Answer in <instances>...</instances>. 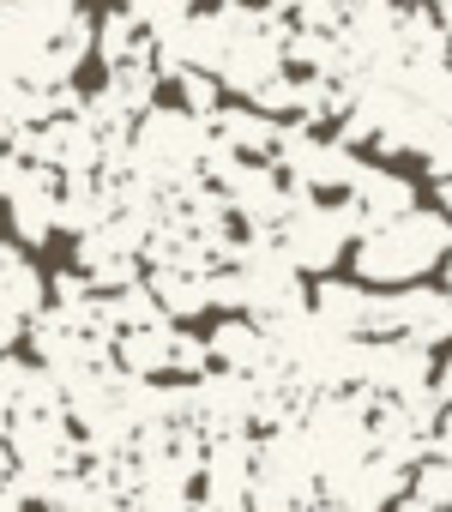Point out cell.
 I'll return each mask as SVG.
<instances>
[{
  "label": "cell",
  "mask_w": 452,
  "mask_h": 512,
  "mask_svg": "<svg viewBox=\"0 0 452 512\" xmlns=\"http://www.w3.org/2000/svg\"><path fill=\"white\" fill-rule=\"evenodd\" d=\"M115 362L133 380H199L211 368L205 338H193L181 320H151V326L121 332L115 338Z\"/></svg>",
  "instance_id": "52a82bcc"
},
{
  "label": "cell",
  "mask_w": 452,
  "mask_h": 512,
  "mask_svg": "<svg viewBox=\"0 0 452 512\" xmlns=\"http://www.w3.org/2000/svg\"><path fill=\"white\" fill-rule=\"evenodd\" d=\"M374 338H410V344H452V296L440 284H398L374 308Z\"/></svg>",
  "instance_id": "ba28073f"
},
{
  "label": "cell",
  "mask_w": 452,
  "mask_h": 512,
  "mask_svg": "<svg viewBox=\"0 0 452 512\" xmlns=\"http://www.w3.org/2000/svg\"><path fill=\"white\" fill-rule=\"evenodd\" d=\"M422 169H428L434 181H446V175H452V139H440V145H428V151H422Z\"/></svg>",
  "instance_id": "e0dca14e"
},
{
  "label": "cell",
  "mask_w": 452,
  "mask_h": 512,
  "mask_svg": "<svg viewBox=\"0 0 452 512\" xmlns=\"http://www.w3.org/2000/svg\"><path fill=\"white\" fill-rule=\"evenodd\" d=\"M272 241L284 247V260L302 278H332L350 260V241H356V217L338 193H296L290 211L278 217Z\"/></svg>",
  "instance_id": "3957f363"
},
{
  "label": "cell",
  "mask_w": 452,
  "mask_h": 512,
  "mask_svg": "<svg viewBox=\"0 0 452 512\" xmlns=\"http://www.w3.org/2000/svg\"><path fill=\"white\" fill-rule=\"evenodd\" d=\"M320 500V470L302 446V434L260 428L254 434V476H248V512H308Z\"/></svg>",
  "instance_id": "277c9868"
},
{
  "label": "cell",
  "mask_w": 452,
  "mask_h": 512,
  "mask_svg": "<svg viewBox=\"0 0 452 512\" xmlns=\"http://www.w3.org/2000/svg\"><path fill=\"white\" fill-rule=\"evenodd\" d=\"M290 428L302 434V446H308V458H314V470L326 482V476H338V470H350L356 458L374 452V398L362 386L308 392V404H302V416Z\"/></svg>",
  "instance_id": "7a4b0ae2"
},
{
  "label": "cell",
  "mask_w": 452,
  "mask_h": 512,
  "mask_svg": "<svg viewBox=\"0 0 452 512\" xmlns=\"http://www.w3.org/2000/svg\"><path fill=\"white\" fill-rule=\"evenodd\" d=\"M434 205H440V211L452 217V175H446V181H434Z\"/></svg>",
  "instance_id": "d6986e66"
},
{
  "label": "cell",
  "mask_w": 452,
  "mask_h": 512,
  "mask_svg": "<svg viewBox=\"0 0 452 512\" xmlns=\"http://www.w3.org/2000/svg\"><path fill=\"white\" fill-rule=\"evenodd\" d=\"M205 127H211V151H223V157H272L278 163L284 121L260 103H217L205 115Z\"/></svg>",
  "instance_id": "8fae6325"
},
{
  "label": "cell",
  "mask_w": 452,
  "mask_h": 512,
  "mask_svg": "<svg viewBox=\"0 0 452 512\" xmlns=\"http://www.w3.org/2000/svg\"><path fill=\"white\" fill-rule=\"evenodd\" d=\"M338 199L350 205L356 235L374 229V223H386V217H398V211H410V205H422V199H416V181H410L404 169H392V163H368V157H362V169L350 175V187H344Z\"/></svg>",
  "instance_id": "7c38bea8"
},
{
  "label": "cell",
  "mask_w": 452,
  "mask_h": 512,
  "mask_svg": "<svg viewBox=\"0 0 452 512\" xmlns=\"http://www.w3.org/2000/svg\"><path fill=\"white\" fill-rule=\"evenodd\" d=\"M308 512H344V506H332V500H326V494H320V500H314V506H308Z\"/></svg>",
  "instance_id": "44dd1931"
},
{
  "label": "cell",
  "mask_w": 452,
  "mask_h": 512,
  "mask_svg": "<svg viewBox=\"0 0 452 512\" xmlns=\"http://www.w3.org/2000/svg\"><path fill=\"white\" fill-rule=\"evenodd\" d=\"M0 205L19 247H43L49 235H61V169L0 145Z\"/></svg>",
  "instance_id": "5b68a950"
},
{
  "label": "cell",
  "mask_w": 452,
  "mask_h": 512,
  "mask_svg": "<svg viewBox=\"0 0 452 512\" xmlns=\"http://www.w3.org/2000/svg\"><path fill=\"white\" fill-rule=\"evenodd\" d=\"M434 398H440V410H452V350H446V362H434Z\"/></svg>",
  "instance_id": "ac0fdd59"
},
{
  "label": "cell",
  "mask_w": 452,
  "mask_h": 512,
  "mask_svg": "<svg viewBox=\"0 0 452 512\" xmlns=\"http://www.w3.org/2000/svg\"><path fill=\"white\" fill-rule=\"evenodd\" d=\"M368 398H416L434 392V350L410 344V338H368L362 350V380Z\"/></svg>",
  "instance_id": "9c48e42d"
},
{
  "label": "cell",
  "mask_w": 452,
  "mask_h": 512,
  "mask_svg": "<svg viewBox=\"0 0 452 512\" xmlns=\"http://www.w3.org/2000/svg\"><path fill=\"white\" fill-rule=\"evenodd\" d=\"M404 482H410V464H392V458L368 452V458H356L350 470L326 476L320 494H326L332 506H344V512H392L398 494H404Z\"/></svg>",
  "instance_id": "30bf717a"
},
{
  "label": "cell",
  "mask_w": 452,
  "mask_h": 512,
  "mask_svg": "<svg viewBox=\"0 0 452 512\" xmlns=\"http://www.w3.org/2000/svg\"><path fill=\"white\" fill-rule=\"evenodd\" d=\"M169 85H175L181 109H193V115H211L223 97H230V91L217 85V73H205V67H175V73H169Z\"/></svg>",
  "instance_id": "2e32d148"
},
{
  "label": "cell",
  "mask_w": 452,
  "mask_h": 512,
  "mask_svg": "<svg viewBox=\"0 0 452 512\" xmlns=\"http://www.w3.org/2000/svg\"><path fill=\"white\" fill-rule=\"evenodd\" d=\"M43 302H49V278L37 272V260L19 241H0V308L19 320H37Z\"/></svg>",
  "instance_id": "9a60e30c"
},
{
  "label": "cell",
  "mask_w": 452,
  "mask_h": 512,
  "mask_svg": "<svg viewBox=\"0 0 452 512\" xmlns=\"http://www.w3.org/2000/svg\"><path fill=\"white\" fill-rule=\"evenodd\" d=\"M374 308H380V296L362 278H314V290H308V314L344 338H374Z\"/></svg>",
  "instance_id": "5bb4252c"
},
{
  "label": "cell",
  "mask_w": 452,
  "mask_h": 512,
  "mask_svg": "<svg viewBox=\"0 0 452 512\" xmlns=\"http://www.w3.org/2000/svg\"><path fill=\"white\" fill-rule=\"evenodd\" d=\"M205 356H211V368H230V374H248V380L278 368L272 362V332L260 320H248V314H223L205 332Z\"/></svg>",
  "instance_id": "4fadbf2b"
},
{
  "label": "cell",
  "mask_w": 452,
  "mask_h": 512,
  "mask_svg": "<svg viewBox=\"0 0 452 512\" xmlns=\"http://www.w3.org/2000/svg\"><path fill=\"white\" fill-rule=\"evenodd\" d=\"M446 253H452V217L440 205H410L350 241V266L368 290H398V284L434 278L446 266Z\"/></svg>",
  "instance_id": "6da1fadb"
},
{
  "label": "cell",
  "mask_w": 452,
  "mask_h": 512,
  "mask_svg": "<svg viewBox=\"0 0 452 512\" xmlns=\"http://www.w3.org/2000/svg\"><path fill=\"white\" fill-rule=\"evenodd\" d=\"M278 169H284L290 187H302V193H344L350 175L362 169V145H350L338 127H302V121H284Z\"/></svg>",
  "instance_id": "8992f818"
},
{
  "label": "cell",
  "mask_w": 452,
  "mask_h": 512,
  "mask_svg": "<svg viewBox=\"0 0 452 512\" xmlns=\"http://www.w3.org/2000/svg\"><path fill=\"white\" fill-rule=\"evenodd\" d=\"M440 272H446V284H440V290H446V296H452V253H446V266H440Z\"/></svg>",
  "instance_id": "7402d4cb"
},
{
  "label": "cell",
  "mask_w": 452,
  "mask_h": 512,
  "mask_svg": "<svg viewBox=\"0 0 452 512\" xmlns=\"http://www.w3.org/2000/svg\"><path fill=\"white\" fill-rule=\"evenodd\" d=\"M344 7H404V0H344Z\"/></svg>",
  "instance_id": "ffe728a7"
}]
</instances>
